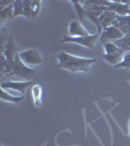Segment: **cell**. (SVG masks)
Listing matches in <instances>:
<instances>
[{
	"mask_svg": "<svg viewBox=\"0 0 130 146\" xmlns=\"http://www.w3.org/2000/svg\"><path fill=\"white\" fill-rule=\"evenodd\" d=\"M23 16L32 20V13L30 8V0H23Z\"/></svg>",
	"mask_w": 130,
	"mask_h": 146,
	"instance_id": "22",
	"label": "cell"
},
{
	"mask_svg": "<svg viewBox=\"0 0 130 146\" xmlns=\"http://www.w3.org/2000/svg\"><path fill=\"white\" fill-rule=\"evenodd\" d=\"M124 34L120 30L117 29L115 27H109L102 31L100 34V41L101 43H106V42H113L115 40H119L121 37H123Z\"/></svg>",
	"mask_w": 130,
	"mask_h": 146,
	"instance_id": "5",
	"label": "cell"
},
{
	"mask_svg": "<svg viewBox=\"0 0 130 146\" xmlns=\"http://www.w3.org/2000/svg\"><path fill=\"white\" fill-rule=\"evenodd\" d=\"M32 84L31 81H23V82H14V81H8L3 82L0 85V88L3 90H14L17 91L22 96H25V92H27V88Z\"/></svg>",
	"mask_w": 130,
	"mask_h": 146,
	"instance_id": "6",
	"label": "cell"
},
{
	"mask_svg": "<svg viewBox=\"0 0 130 146\" xmlns=\"http://www.w3.org/2000/svg\"><path fill=\"white\" fill-rule=\"evenodd\" d=\"M58 67L67 69L70 72H88L93 63L97 62L96 58H85L75 56L66 52H61L57 55Z\"/></svg>",
	"mask_w": 130,
	"mask_h": 146,
	"instance_id": "1",
	"label": "cell"
},
{
	"mask_svg": "<svg viewBox=\"0 0 130 146\" xmlns=\"http://www.w3.org/2000/svg\"><path fill=\"white\" fill-rule=\"evenodd\" d=\"M129 133H130V121H129Z\"/></svg>",
	"mask_w": 130,
	"mask_h": 146,
	"instance_id": "24",
	"label": "cell"
},
{
	"mask_svg": "<svg viewBox=\"0 0 130 146\" xmlns=\"http://www.w3.org/2000/svg\"><path fill=\"white\" fill-rule=\"evenodd\" d=\"M121 51L126 52L130 51V33L125 34L123 37H121L119 40H115L113 41Z\"/></svg>",
	"mask_w": 130,
	"mask_h": 146,
	"instance_id": "15",
	"label": "cell"
},
{
	"mask_svg": "<svg viewBox=\"0 0 130 146\" xmlns=\"http://www.w3.org/2000/svg\"><path fill=\"white\" fill-rule=\"evenodd\" d=\"M108 10L115 13L117 16H127L129 15L130 8L125 1H111Z\"/></svg>",
	"mask_w": 130,
	"mask_h": 146,
	"instance_id": "9",
	"label": "cell"
},
{
	"mask_svg": "<svg viewBox=\"0 0 130 146\" xmlns=\"http://www.w3.org/2000/svg\"><path fill=\"white\" fill-rule=\"evenodd\" d=\"M123 54H124L123 51L117 52V53H115V54H110V55H108V54H103L102 58L109 63V64H112L113 66H115L117 63H119L121 62Z\"/></svg>",
	"mask_w": 130,
	"mask_h": 146,
	"instance_id": "13",
	"label": "cell"
},
{
	"mask_svg": "<svg viewBox=\"0 0 130 146\" xmlns=\"http://www.w3.org/2000/svg\"><path fill=\"white\" fill-rule=\"evenodd\" d=\"M103 45H104V50H105V54H108V55H110V54H115V53H117V52L121 51L113 42H106Z\"/></svg>",
	"mask_w": 130,
	"mask_h": 146,
	"instance_id": "20",
	"label": "cell"
},
{
	"mask_svg": "<svg viewBox=\"0 0 130 146\" xmlns=\"http://www.w3.org/2000/svg\"><path fill=\"white\" fill-rule=\"evenodd\" d=\"M113 25L120 30L124 35L130 33V16H117Z\"/></svg>",
	"mask_w": 130,
	"mask_h": 146,
	"instance_id": "10",
	"label": "cell"
},
{
	"mask_svg": "<svg viewBox=\"0 0 130 146\" xmlns=\"http://www.w3.org/2000/svg\"><path fill=\"white\" fill-rule=\"evenodd\" d=\"M100 38V34H89L87 36H80V37H72V36H64L63 39L61 40V43H68V42H72V43H76L79 45H82L84 47L93 50L94 46H95L97 40Z\"/></svg>",
	"mask_w": 130,
	"mask_h": 146,
	"instance_id": "3",
	"label": "cell"
},
{
	"mask_svg": "<svg viewBox=\"0 0 130 146\" xmlns=\"http://www.w3.org/2000/svg\"><path fill=\"white\" fill-rule=\"evenodd\" d=\"M42 94H43V89L42 86L39 84H36L32 87L31 89V96L34 103L36 107H40L42 105Z\"/></svg>",
	"mask_w": 130,
	"mask_h": 146,
	"instance_id": "12",
	"label": "cell"
},
{
	"mask_svg": "<svg viewBox=\"0 0 130 146\" xmlns=\"http://www.w3.org/2000/svg\"><path fill=\"white\" fill-rule=\"evenodd\" d=\"M14 18L19 16H23V0H16L14 1Z\"/></svg>",
	"mask_w": 130,
	"mask_h": 146,
	"instance_id": "19",
	"label": "cell"
},
{
	"mask_svg": "<svg viewBox=\"0 0 130 146\" xmlns=\"http://www.w3.org/2000/svg\"><path fill=\"white\" fill-rule=\"evenodd\" d=\"M68 31L70 36L72 37H80V36H87L89 35V32L86 30L81 22L77 20L72 21L68 25Z\"/></svg>",
	"mask_w": 130,
	"mask_h": 146,
	"instance_id": "8",
	"label": "cell"
},
{
	"mask_svg": "<svg viewBox=\"0 0 130 146\" xmlns=\"http://www.w3.org/2000/svg\"><path fill=\"white\" fill-rule=\"evenodd\" d=\"M115 68H126V69H130V51L124 52L121 62L117 63L115 66Z\"/></svg>",
	"mask_w": 130,
	"mask_h": 146,
	"instance_id": "17",
	"label": "cell"
},
{
	"mask_svg": "<svg viewBox=\"0 0 130 146\" xmlns=\"http://www.w3.org/2000/svg\"><path fill=\"white\" fill-rule=\"evenodd\" d=\"M9 38H10V36H9L6 28H2L1 32H0V53L3 52L4 47H5L6 43L8 42Z\"/></svg>",
	"mask_w": 130,
	"mask_h": 146,
	"instance_id": "21",
	"label": "cell"
},
{
	"mask_svg": "<svg viewBox=\"0 0 130 146\" xmlns=\"http://www.w3.org/2000/svg\"><path fill=\"white\" fill-rule=\"evenodd\" d=\"M19 56L25 65H38L43 62L41 55L35 49H28L19 53Z\"/></svg>",
	"mask_w": 130,
	"mask_h": 146,
	"instance_id": "4",
	"label": "cell"
},
{
	"mask_svg": "<svg viewBox=\"0 0 130 146\" xmlns=\"http://www.w3.org/2000/svg\"><path fill=\"white\" fill-rule=\"evenodd\" d=\"M1 146H3V145H1Z\"/></svg>",
	"mask_w": 130,
	"mask_h": 146,
	"instance_id": "25",
	"label": "cell"
},
{
	"mask_svg": "<svg viewBox=\"0 0 130 146\" xmlns=\"http://www.w3.org/2000/svg\"><path fill=\"white\" fill-rule=\"evenodd\" d=\"M0 96H1V100L3 101H9V102H13V103H20L25 98V96H11L9 93H7L6 90H3V89H1Z\"/></svg>",
	"mask_w": 130,
	"mask_h": 146,
	"instance_id": "16",
	"label": "cell"
},
{
	"mask_svg": "<svg viewBox=\"0 0 130 146\" xmlns=\"http://www.w3.org/2000/svg\"><path fill=\"white\" fill-rule=\"evenodd\" d=\"M14 4V3H13ZM13 4L6 8L0 10V25H4L7 21L14 18V6Z\"/></svg>",
	"mask_w": 130,
	"mask_h": 146,
	"instance_id": "14",
	"label": "cell"
},
{
	"mask_svg": "<svg viewBox=\"0 0 130 146\" xmlns=\"http://www.w3.org/2000/svg\"><path fill=\"white\" fill-rule=\"evenodd\" d=\"M35 73H36V70L25 65L20 58L19 54H17L14 58L13 63H11V76L16 75L27 81H30L35 76Z\"/></svg>",
	"mask_w": 130,
	"mask_h": 146,
	"instance_id": "2",
	"label": "cell"
},
{
	"mask_svg": "<svg viewBox=\"0 0 130 146\" xmlns=\"http://www.w3.org/2000/svg\"><path fill=\"white\" fill-rule=\"evenodd\" d=\"M14 3V1H8V0H2V1H0V10H2V9L6 8V7L12 5V4Z\"/></svg>",
	"mask_w": 130,
	"mask_h": 146,
	"instance_id": "23",
	"label": "cell"
},
{
	"mask_svg": "<svg viewBox=\"0 0 130 146\" xmlns=\"http://www.w3.org/2000/svg\"><path fill=\"white\" fill-rule=\"evenodd\" d=\"M42 5V1L40 0H32L30 1V8H31V13H32V20L36 19V17L38 16L40 9H41Z\"/></svg>",
	"mask_w": 130,
	"mask_h": 146,
	"instance_id": "18",
	"label": "cell"
},
{
	"mask_svg": "<svg viewBox=\"0 0 130 146\" xmlns=\"http://www.w3.org/2000/svg\"><path fill=\"white\" fill-rule=\"evenodd\" d=\"M117 16V15L115 13H113V12L107 9V10L98 18V22H99V25H100V27H101V29H102V31L105 28L112 27L113 21L115 20Z\"/></svg>",
	"mask_w": 130,
	"mask_h": 146,
	"instance_id": "11",
	"label": "cell"
},
{
	"mask_svg": "<svg viewBox=\"0 0 130 146\" xmlns=\"http://www.w3.org/2000/svg\"><path fill=\"white\" fill-rule=\"evenodd\" d=\"M19 47L17 46V43L15 42V39H14L13 36H10L8 42L6 43L5 47H4V50L2 52V55L5 56V58H7L9 63H13L14 58L17 54H19Z\"/></svg>",
	"mask_w": 130,
	"mask_h": 146,
	"instance_id": "7",
	"label": "cell"
}]
</instances>
